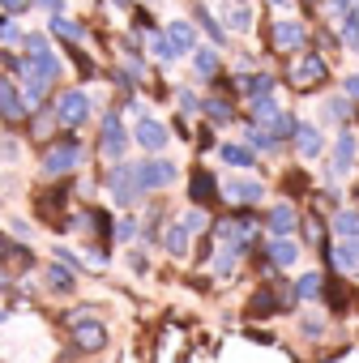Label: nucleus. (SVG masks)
<instances>
[{"label": "nucleus", "instance_id": "nucleus-1", "mask_svg": "<svg viewBox=\"0 0 359 363\" xmlns=\"http://www.w3.org/2000/svg\"><path fill=\"white\" fill-rule=\"evenodd\" d=\"M18 73H22V90H26V103L35 107L48 90H52V82H56V73H60V65H56V56L52 52H39V56H26L22 65H18Z\"/></svg>", "mask_w": 359, "mask_h": 363}, {"label": "nucleus", "instance_id": "nucleus-2", "mask_svg": "<svg viewBox=\"0 0 359 363\" xmlns=\"http://www.w3.org/2000/svg\"><path fill=\"white\" fill-rule=\"evenodd\" d=\"M82 162V145L73 141V137H65L60 145H52L48 154H43V171L48 175H65V171H73Z\"/></svg>", "mask_w": 359, "mask_h": 363}, {"label": "nucleus", "instance_id": "nucleus-3", "mask_svg": "<svg viewBox=\"0 0 359 363\" xmlns=\"http://www.w3.org/2000/svg\"><path fill=\"white\" fill-rule=\"evenodd\" d=\"M86 116H90V99H86V90H65V94L56 99V120H60V124L77 128Z\"/></svg>", "mask_w": 359, "mask_h": 363}, {"label": "nucleus", "instance_id": "nucleus-4", "mask_svg": "<svg viewBox=\"0 0 359 363\" xmlns=\"http://www.w3.org/2000/svg\"><path fill=\"white\" fill-rule=\"evenodd\" d=\"M321 77H325V60H321V56H304V60L291 69V86H295V90H312V86H321Z\"/></svg>", "mask_w": 359, "mask_h": 363}, {"label": "nucleus", "instance_id": "nucleus-5", "mask_svg": "<svg viewBox=\"0 0 359 363\" xmlns=\"http://www.w3.org/2000/svg\"><path fill=\"white\" fill-rule=\"evenodd\" d=\"M137 179H141V189H167L171 179H175V167L167 158H154V162L137 167Z\"/></svg>", "mask_w": 359, "mask_h": 363}, {"label": "nucleus", "instance_id": "nucleus-6", "mask_svg": "<svg viewBox=\"0 0 359 363\" xmlns=\"http://www.w3.org/2000/svg\"><path fill=\"white\" fill-rule=\"evenodd\" d=\"M103 154L107 158H120L124 154V120H120V111H107L103 116Z\"/></svg>", "mask_w": 359, "mask_h": 363}, {"label": "nucleus", "instance_id": "nucleus-7", "mask_svg": "<svg viewBox=\"0 0 359 363\" xmlns=\"http://www.w3.org/2000/svg\"><path fill=\"white\" fill-rule=\"evenodd\" d=\"M137 189H141V179H137V171H133V167L111 171V193H116V201H120V206H128V201L137 197Z\"/></svg>", "mask_w": 359, "mask_h": 363}, {"label": "nucleus", "instance_id": "nucleus-8", "mask_svg": "<svg viewBox=\"0 0 359 363\" xmlns=\"http://www.w3.org/2000/svg\"><path fill=\"white\" fill-rule=\"evenodd\" d=\"M73 329H77V346H82V350H103V346H107V329H103L99 320H86V316H82Z\"/></svg>", "mask_w": 359, "mask_h": 363}, {"label": "nucleus", "instance_id": "nucleus-9", "mask_svg": "<svg viewBox=\"0 0 359 363\" xmlns=\"http://www.w3.org/2000/svg\"><path fill=\"white\" fill-rule=\"evenodd\" d=\"M270 39H274L278 52H295V48L304 43V26H299V22H278V26L270 30Z\"/></svg>", "mask_w": 359, "mask_h": 363}, {"label": "nucleus", "instance_id": "nucleus-10", "mask_svg": "<svg viewBox=\"0 0 359 363\" xmlns=\"http://www.w3.org/2000/svg\"><path fill=\"white\" fill-rule=\"evenodd\" d=\"M137 145H145V150H162L167 145V124H158V120H141L137 124Z\"/></svg>", "mask_w": 359, "mask_h": 363}, {"label": "nucleus", "instance_id": "nucleus-11", "mask_svg": "<svg viewBox=\"0 0 359 363\" xmlns=\"http://www.w3.org/2000/svg\"><path fill=\"white\" fill-rule=\"evenodd\" d=\"M31 107H22V99H18V90L9 86V82H0V116H5L9 124H18L22 116H26Z\"/></svg>", "mask_w": 359, "mask_h": 363}, {"label": "nucleus", "instance_id": "nucleus-12", "mask_svg": "<svg viewBox=\"0 0 359 363\" xmlns=\"http://www.w3.org/2000/svg\"><path fill=\"white\" fill-rule=\"evenodd\" d=\"M355 167V133H342L333 145V175H346Z\"/></svg>", "mask_w": 359, "mask_h": 363}, {"label": "nucleus", "instance_id": "nucleus-13", "mask_svg": "<svg viewBox=\"0 0 359 363\" xmlns=\"http://www.w3.org/2000/svg\"><path fill=\"white\" fill-rule=\"evenodd\" d=\"M299 227V214L291 210V206H274L270 210V231H278V235H291Z\"/></svg>", "mask_w": 359, "mask_h": 363}, {"label": "nucleus", "instance_id": "nucleus-14", "mask_svg": "<svg viewBox=\"0 0 359 363\" xmlns=\"http://www.w3.org/2000/svg\"><path fill=\"white\" fill-rule=\"evenodd\" d=\"M295 141H299V154L304 158H316L321 154V133L312 124H295Z\"/></svg>", "mask_w": 359, "mask_h": 363}, {"label": "nucleus", "instance_id": "nucleus-15", "mask_svg": "<svg viewBox=\"0 0 359 363\" xmlns=\"http://www.w3.org/2000/svg\"><path fill=\"white\" fill-rule=\"evenodd\" d=\"M167 39H171L175 52H193V39H197V35H193L189 22H171V26H167Z\"/></svg>", "mask_w": 359, "mask_h": 363}, {"label": "nucleus", "instance_id": "nucleus-16", "mask_svg": "<svg viewBox=\"0 0 359 363\" xmlns=\"http://www.w3.org/2000/svg\"><path fill=\"white\" fill-rule=\"evenodd\" d=\"M333 261H338L342 269H355V265H359V235H346V240L333 248Z\"/></svg>", "mask_w": 359, "mask_h": 363}, {"label": "nucleus", "instance_id": "nucleus-17", "mask_svg": "<svg viewBox=\"0 0 359 363\" xmlns=\"http://www.w3.org/2000/svg\"><path fill=\"white\" fill-rule=\"evenodd\" d=\"M162 244H167V252H171V257H184V252H189V227H171Z\"/></svg>", "mask_w": 359, "mask_h": 363}, {"label": "nucleus", "instance_id": "nucleus-18", "mask_svg": "<svg viewBox=\"0 0 359 363\" xmlns=\"http://www.w3.org/2000/svg\"><path fill=\"white\" fill-rule=\"evenodd\" d=\"M52 30H56V35H65L69 43H82V39H86V30H82L77 22H69V18H60V13H52Z\"/></svg>", "mask_w": 359, "mask_h": 363}, {"label": "nucleus", "instance_id": "nucleus-19", "mask_svg": "<svg viewBox=\"0 0 359 363\" xmlns=\"http://www.w3.org/2000/svg\"><path fill=\"white\" fill-rule=\"evenodd\" d=\"M270 257H274L278 265H295V257H299V244H291V240H274V244H270Z\"/></svg>", "mask_w": 359, "mask_h": 363}, {"label": "nucleus", "instance_id": "nucleus-20", "mask_svg": "<svg viewBox=\"0 0 359 363\" xmlns=\"http://www.w3.org/2000/svg\"><path fill=\"white\" fill-rule=\"evenodd\" d=\"M189 193H193V201H201V206H206V201H214V179H210L206 171H197V175H193V189H189Z\"/></svg>", "mask_w": 359, "mask_h": 363}, {"label": "nucleus", "instance_id": "nucleus-21", "mask_svg": "<svg viewBox=\"0 0 359 363\" xmlns=\"http://www.w3.org/2000/svg\"><path fill=\"white\" fill-rule=\"evenodd\" d=\"M73 282H77V278H73L65 265H52V269H48V286H52V291H73Z\"/></svg>", "mask_w": 359, "mask_h": 363}, {"label": "nucleus", "instance_id": "nucleus-22", "mask_svg": "<svg viewBox=\"0 0 359 363\" xmlns=\"http://www.w3.org/2000/svg\"><path fill=\"white\" fill-rule=\"evenodd\" d=\"M321 295V274H304L295 282V299H316Z\"/></svg>", "mask_w": 359, "mask_h": 363}, {"label": "nucleus", "instance_id": "nucleus-23", "mask_svg": "<svg viewBox=\"0 0 359 363\" xmlns=\"http://www.w3.org/2000/svg\"><path fill=\"white\" fill-rule=\"evenodd\" d=\"M193 65H197V77H214V69H219V56L214 52H193Z\"/></svg>", "mask_w": 359, "mask_h": 363}, {"label": "nucleus", "instance_id": "nucleus-24", "mask_svg": "<svg viewBox=\"0 0 359 363\" xmlns=\"http://www.w3.org/2000/svg\"><path fill=\"white\" fill-rule=\"evenodd\" d=\"M253 116H257L261 124H274V120H278V103H274V99H261V94H257V103H253Z\"/></svg>", "mask_w": 359, "mask_h": 363}, {"label": "nucleus", "instance_id": "nucleus-25", "mask_svg": "<svg viewBox=\"0 0 359 363\" xmlns=\"http://www.w3.org/2000/svg\"><path fill=\"white\" fill-rule=\"evenodd\" d=\"M342 39L350 43V48H359V13H342Z\"/></svg>", "mask_w": 359, "mask_h": 363}, {"label": "nucleus", "instance_id": "nucleus-26", "mask_svg": "<svg viewBox=\"0 0 359 363\" xmlns=\"http://www.w3.org/2000/svg\"><path fill=\"white\" fill-rule=\"evenodd\" d=\"M227 197H236V201H261V184H231Z\"/></svg>", "mask_w": 359, "mask_h": 363}, {"label": "nucleus", "instance_id": "nucleus-27", "mask_svg": "<svg viewBox=\"0 0 359 363\" xmlns=\"http://www.w3.org/2000/svg\"><path fill=\"white\" fill-rule=\"evenodd\" d=\"M333 227H338L342 235H359V214H355V210H342V214L333 218Z\"/></svg>", "mask_w": 359, "mask_h": 363}, {"label": "nucleus", "instance_id": "nucleus-28", "mask_svg": "<svg viewBox=\"0 0 359 363\" xmlns=\"http://www.w3.org/2000/svg\"><path fill=\"white\" fill-rule=\"evenodd\" d=\"M223 158H227L231 167H248V162H253V154H248L244 145H223Z\"/></svg>", "mask_w": 359, "mask_h": 363}, {"label": "nucleus", "instance_id": "nucleus-29", "mask_svg": "<svg viewBox=\"0 0 359 363\" xmlns=\"http://www.w3.org/2000/svg\"><path fill=\"white\" fill-rule=\"evenodd\" d=\"M150 52H154V56H158V60H171V56H180V52H175V48H171V39H167V35H162V39H158V35H154V39H150Z\"/></svg>", "mask_w": 359, "mask_h": 363}, {"label": "nucleus", "instance_id": "nucleus-30", "mask_svg": "<svg viewBox=\"0 0 359 363\" xmlns=\"http://www.w3.org/2000/svg\"><path fill=\"white\" fill-rule=\"evenodd\" d=\"M248 141H253L257 150H274V145H278V137H274L270 128H261V133H248Z\"/></svg>", "mask_w": 359, "mask_h": 363}, {"label": "nucleus", "instance_id": "nucleus-31", "mask_svg": "<svg viewBox=\"0 0 359 363\" xmlns=\"http://www.w3.org/2000/svg\"><path fill=\"white\" fill-rule=\"evenodd\" d=\"M206 107H210V120H219V124H223V120H231V107H227L223 99H210Z\"/></svg>", "mask_w": 359, "mask_h": 363}, {"label": "nucleus", "instance_id": "nucleus-32", "mask_svg": "<svg viewBox=\"0 0 359 363\" xmlns=\"http://www.w3.org/2000/svg\"><path fill=\"white\" fill-rule=\"evenodd\" d=\"M197 22H201V26L210 30V39H223V30H219V22H214V18H210L206 9H197Z\"/></svg>", "mask_w": 359, "mask_h": 363}, {"label": "nucleus", "instance_id": "nucleus-33", "mask_svg": "<svg viewBox=\"0 0 359 363\" xmlns=\"http://www.w3.org/2000/svg\"><path fill=\"white\" fill-rule=\"evenodd\" d=\"M0 39H5V43H22V30L13 22H0Z\"/></svg>", "mask_w": 359, "mask_h": 363}, {"label": "nucleus", "instance_id": "nucleus-34", "mask_svg": "<svg viewBox=\"0 0 359 363\" xmlns=\"http://www.w3.org/2000/svg\"><path fill=\"white\" fill-rule=\"evenodd\" d=\"M253 308H257L261 316H270V312H274V295H257V299H253Z\"/></svg>", "mask_w": 359, "mask_h": 363}, {"label": "nucleus", "instance_id": "nucleus-35", "mask_svg": "<svg viewBox=\"0 0 359 363\" xmlns=\"http://www.w3.org/2000/svg\"><path fill=\"white\" fill-rule=\"evenodd\" d=\"M248 22H253V13H248V9H236V13H231V26H236V30H244Z\"/></svg>", "mask_w": 359, "mask_h": 363}, {"label": "nucleus", "instance_id": "nucleus-36", "mask_svg": "<svg viewBox=\"0 0 359 363\" xmlns=\"http://www.w3.org/2000/svg\"><path fill=\"white\" fill-rule=\"evenodd\" d=\"M184 227H189V231H201V227H206V214H201V210H193V214L184 218Z\"/></svg>", "mask_w": 359, "mask_h": 363}, {"label": "nucleus", "instance_id": "nucleus-37", "mask_svg": "<svg viewBox=\"0 0 359 363\" xmlns=\"http://www.w3.org/2000/svg\"><path fill=\"white\" fill-rule=\"evenodd\" d=\"M0 5H5L9 13H26V9H31V0H0Z\"/></svg>", "mask_w": 359, "mask_h": 363}, {"label": "nucleus", "instance_id": "nucleus-38", "mask_svg": "<svg viewBox=\"0 0 359 363\" xmlns=\"http://www.w3.org/2000/svg\"><path fill=\"white\" fill-rule=\"evenodd\" d=\"M329 107H333V116H342V120H346V116H350V103H346V99H333V103H329Z\"/></svg>", "mask_w": 359, "mask_h": 363}, {"label": "nucleus", "instance_id": "nucleus-39", "mask_svg": "<svg viewBox=\"0 0 359 363\" xmlns=\"http://www.w3.org/2000/svg\"><path fill=\"white\" fill-rule=\"evenodd\" d=\"M35 5H39V9H48V13H60V9H65L60 0H35Z\"/></svg>", "mask_w": 359, "mask_h": 363}, {"label": "nucleus", "instance_id": "nucleus-40", "mask_svg": "<svg viewBox=\"0 0 359 363\" xmlns=\"http://www.w3.org/2000/svg\"><path fill=\"white\" fill-rule=\"evenodd\" d=\"M329 9H333V13H346V9H350V0H329Z\"/></svg>", "mask_w": 359, "mask_h": 363}, {"label": "nucleus", "instance_id": "nucleus-41", "mask_svg": "<svg viewBox=\"0 0 359 363\" xmlns=\"http://www.w3.org/2000/svg\"><path fill=\"white\" fill-rule=\"evenodd\" d=\"M346 94H355V99H359V77H346Z\"/></svg>", "mask_w": 359, "mask_h": 363}, {"label": "nucleus", "instance_id": "nucleus-42", "mask_svg": "<svg viewBox=\"0 0 359 363\" xmlns=\"http://www.w3.org/2000/svg\"><path fill=\"white\" fill-rule=\"evenodd\" d=\"M270 5H287V0H270Z\"/></svg>", "mask_w": 359, "mask_h": 363}, {"label": "nucleus", "instance_id": "nucleus-43", "mask_svg": "<svg viewBox=\"0 0 359 363\" xmlns=\"http://www.w3.org/2000/svg\"><path fill=\"white\" fill-rule=\"evenodd\" d=\"M0 286H5V274H0Z\"/></svg>", "mask_w": 359, "mask_h": 363}]
</instances>
